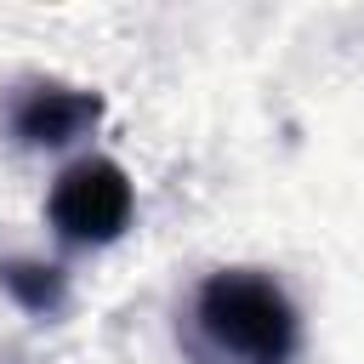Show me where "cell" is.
Listing matches in <instances>:
<instances>
[{"mask_svg":"<svg viewBox=\"0 0 364 364\" xmlns=\"http://www.w3.org/2000/svg\"><path fill=\"white\" fill-rule=\"evenodd\" d=\"M108 114V97L97 85H74L57 74H23L0 91V136L23 154H46V148H68L80 136H91Z\"/></svg>","mask_w":364,"mask_h":364,"instance_id":"obj_3","label":"cell"},{"mask_svg":"<svg viewBox=\"0 0 364 364\" xmlns=\"http://www.w3.org/2000/svg\"><path fill=\"white\" fill-rule=\"evenodd\" d=\"M0 290L28 318H63L68 313V273L46 256H6L0 262Z\"/></svg>","mask_w":364,"mask_h":364,"instance_id":"obj_4","label":"cell"},{"mask_svg":"<svg viewBox=\"0 0 364 364\" xmlns=\"http://www.w3.org/2000/svg\"><path fill=\"white\" fill-rule=\"evenodd\" d=\"M193 330L228 364H296L301 307L267 267H216L193 290Z\"/></svg>","mask_w":364,"mask_h":364,"instance_id":"obj_1","label":"cell"},{"mask_svg":"<svg viewBox=\"0 0 364 364\" xmlns=\"http://www.w3.org/2000/svg\"><path fill=\"white\" fill-rule=\"evenodd\" d=\"M0 364H34L23 341H0Z\"/></svg>","mask_w":364,"mask_h":364,"instance_id":"obj_5","label":"cell"},{"mask_svg":"<svg viewBox=\"0 0 364 364\" xmlns=\"http://www.w3.org/2000/svg\"><path fill=\"white\" fill-rule=\"evenodd\" d=\"M131 216H136V182L108 154L68 159L46 193V222L68 250H102V245L125 239Z\"/></svg>","mask_w":364,"mask_h":364,"instance_id":"obj_2","label":"cell"}]
</instances>
